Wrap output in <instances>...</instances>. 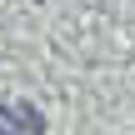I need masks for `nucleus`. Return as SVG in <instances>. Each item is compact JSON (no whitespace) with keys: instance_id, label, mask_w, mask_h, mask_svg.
<instances>
[{"instance_id":"f257e3e1","label":"nucleus","mask_w":135,"mask_h":135,"mask_svg":"<svg viewBox=\"0 0 135 135\" xmlns=\"http://www.w3.org/2000/svg\"><path fill=\"white\" fill-rule=\"evenodd\" d=\"M0 135H25V125L15 120V110H10V105H0Z\"/></svg>"}]
</instances>
